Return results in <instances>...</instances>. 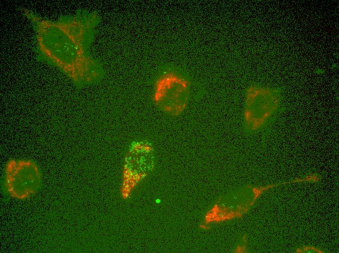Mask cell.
I'll return each mask as SVG.
<instances>
[{"label":"cell","mask_w":339,"mask_h":253,"mask_svg":"<svg viewBox=\"0 0 339 253\" xmlns=\"http://www.w3.org/2000/svg\"><path fill=\"white\" fill-rule=\"evenodd\" d=\"M282 92L279 87L252 84L245 90L242 124L249 134L265 131L282 111Z\"/></svg>","instance_id":"1"},{"label":"cell","mask_w":339,"mask_h":253,"mask_svg":"<svg viewBox=\"0 0 339 253\" xmlns=\"http://www.w3.org/2000/svg\"><path fill=\"white\" fill-rule=\"evenodd\" d=\"M190 94L189 83L182 76L168 72L156 80L153 100L157 108L171 116H178L186 110Z\"/></svg>","instance_id":"2"}]
</instances>
